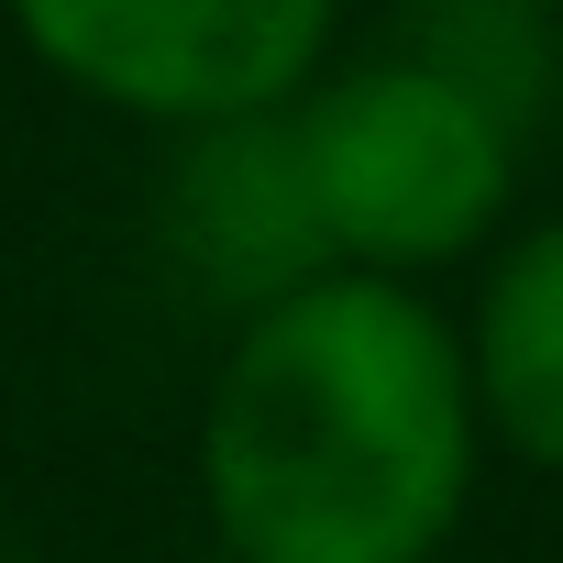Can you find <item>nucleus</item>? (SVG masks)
<instances>
[{"instance_id": "nucleus-1", "label": "nucleus", "mask_w": 563, "mask_h": 563, "mask_svg": "<svg viewBox=\"0 0 563 563\" xmlns=\"http://www.w3.org/2000/svg\"><path fill=\"white\" fill-rule=\"evenodd\" d=\"M475 475L453 310L398 276H299L199 376L188 486L221 563H442Z\"/></svg>"}, {"instance_id": "nucleus-2", "label": "nucleus", "mask_w": 563, "mask_h": 563, "mask_svg": "<svg viewBox=\"0 0 563 563\" xmlns=\"http://www.w3.org/2000/svg\"><path fill=\"white\" fill-rule=\"evenodd\" d=\"M288 155L343 276L431 288L519 221V122L409 45L332 56L288 100Z\"/></svg>"}, {"instance_id": "nucleus-3", "label": "nucleus", "mask_w": 563, "mask_h": 563, "mask_svg": "<svg viewBox=\"0 0 563 563\" xmlns=\"http://www.w3.org/2000/svg\"><path fill=\"white\" fill-rule=\"evenodd\" d=\"M23 67L133 133L276 122L332 56L343 0H0Z\"/></svg>"}, {"instance_id": "nucleus-4", "label": "nucleus", "mask_w": 563, "mask_h": 563, "mask_svg": "<svg viewBox=\"0 0 563 563\" xmlns=\"http://www.w3.org/2000/svg\"><path fill=\"white\" fill-rule=\"evenodd\" d=\"M166 254L177 276H199V299H221L232 321L288 299L299 276H332L310 199H299V155H288V111L276 122H221L188 133L166 155Z\"/></svg>"}, {"instance_id": "nucleus-5", "label": "nucleus", "mask_w": 563, "mask_h": 563, "mask_svg": "<svg viewBox=\"0 0 563 563\" xmlns=\"http://www.w3.org/2000/svg\"><path fill=\"white\" fill-rule=\"evenodd\" d=\"M486 453L563 475V210L508 221L475 254V299L453 321Z\"/></svg>"}, {"instance_id": "nucleus-6", "label": "nucleus", "mask_w": 563, "mask_h": 563, "mask_svg": "<svg viewBox=\"0 0 563 563\" xmlns=\"http://www.w3.org/2000/svg\"><path fill=\"white\" fill-rule=\"evenodd\" d=\"M398 45L431 56V67H453L464 89H486L519 133H530V111H541V89H552L541 0H420V23H409Z\"/></svg>"}, {"instance_id": "nucleus-7", "label": "nucleus", "mask_w": 563, "mask_h": 563, "mask_svg": "<svg viewBox=\"0 0 563 563\" xmlns=\"http://www.w3.org/2000/svg\"><path fill=\"white\" fill-rule=\"evenodd\" d=\"M0 563H23V552H12V530H0Z\"/></svg>"}, {"instance_id": "nucleus-8", "label": "nucleus", "mask_w": 563, "mask_h": 563, "mask_svg": "<svg viewBox=\"0 0 563 563\" xmlns=\"http://www.w3.org/2000/svg\"><path fill=\"white\" fill-rule=\"evenodd\" d=\"M199 563H221V552H199Z\"/></svg>"}]
</instances>
